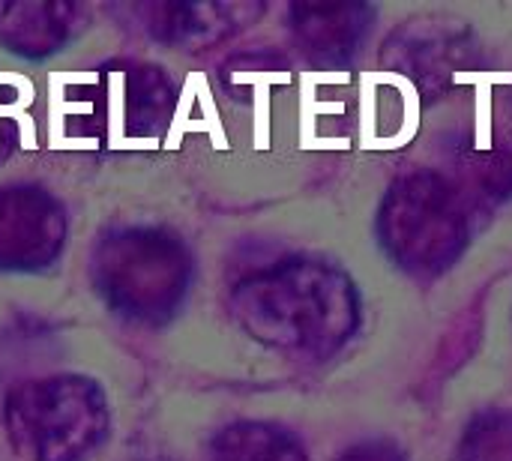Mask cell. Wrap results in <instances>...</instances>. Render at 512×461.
I'll return each instance as SVG.
<instances>
[{"label": "cell", "instance_id": "obj_4", "mask_svg": "<svg viewBox=\"0 0 512 461\" xmlns=\"http://www.w3.org/2000/svg\"><path fill=\"white\" fill-rule=\"evenodd\" d=\"M378 240L399 270L441 276L471 243L468 204L438 171L402 174L381 201Z\"/></svg>", "mask_w": 512, "mask_h": 461}, {"label": "cell", "instance_id": "obj_9", "mask_svg": "<svg viewBox=\"0 0 512 461\" xmlns=\"http://www.w3.org/2000/svg\"><path fill=\"white\" fill-rule=\"evenodd\" d=\"M288 18L297 45L315 66L342 69L360 54L375 9L366 3H294Z\"/></svg>", "mask_w": 512, "mask_h": 461}, {"label": "cell", "instance_id": "obj_1", "mask_svg": "<svg viewBox=\"0 0 512 461\" xmlns=\"http://www.w3.org/2000/svg\"><path fill=\"white\" fill-rule=\"evenodd\" d=\"M234 321L258 345L324 360L360 327V294L345 270L318 258H288L249 273L228 297Z\"/></svg>", "mask_w": 512, "mask_h": 461}, {"label": "cell", "instance_id": "obj_13", "mask_svg": "<svg viewBox=\"0 0 512 461\" xmlns=\"http://www.w3.org/2000/svg\"><path fill=\"white\" fill-rule=\"evenodd\" d=\"M21 90L0 78V162L15 150L21 135Z\"/></svg>", "mask_w": 512, "mask_h": 461}, {"label": "cell", "instance_id": "obj_6", "mask_svg": "<svg viewBox=\"0 0 512 461\" xmlns=\"http://www.w3.org/2000/svg\"><path fill=\"white\" fill-rule=\"evenodd\" d=\"M93 96L99 126L126 141L159 135L177 105L174 81L150 63H114L99 69Z\"/></svg>", "mask_w": 512, "mask_h": 461}, {"label": "cell", "instance_id": "obj_11", "mask_svg": "<svg viewBox=\"0 0 512 461\" xmlns=\"http://www.w3.org/2000/svg\"><path fill=\"white\" fill-rule=\"evenodd\" d=\"M210 461H309V453L300 438L279 423L240 420L213 438Z\"/></svg>", "mask_w": 512, "mask_h": 461}, {"label": "cell", "instance_id": "obj_8", "mask_svg": "<svg viewBox=\"0 0 512 461\" xmlns=\"http://www.w3.org/2000/svg\"><path fill=\"white\" fill-rule=\"evenodd\" d=\"M132 12L150 39L174 45L183 51H201L225 42L252 24L264 6L261 3H138Z\"/></svg>", "mask_w": 512, "mask_h": 461}, {"label": "cell", "instance_id": "obj_5", "mask_svg": "<svg viewBox=\"0 0 512 461\" xmlns=\"http://www.w3.org/2000/svg\"><path fill=\"white\" fill-rule=\"evenodd\" d=\"M387 72L408 78L420 96H444L465 72L480 66V42L468 21L426 12L399 24L381 51Z\"/></svg>", "mask_w": 512, "mask_h": 461}, {"label": "cell", "instance_id": "obj_7", "mask_svg": "<svg viewBox=\"0 0 512 461\" xmlns=\"http://www.w3.org/2000/svg\"><path fill=\"white\" fill-rule=\"evenodd\" d=\"M69 237L63 204L39 186L0 189V273H42Z\"/></svg>", "mask_w": 512, "mask_h": 461}, {"label": "cell", "instance_id": "obj_3", "mask_svg": "<svg viewBox=\"0 0 512 461\" xmlns=\"http://www.w3.org/2000/svg\"><path fill=\"white\" fill-rule=\"evenodd\" d=\"M3 426L18 459L87 461L108 441L111 411L93 378L51 375L6 393Z\"/></svg>", "mask_w": 512, "mask_h": 461}, {"label": "cell", "instance_id": "obj_10", "mask_svg": "<svg viewBox=\"0 0 512 461\" xmlns=\"http://www.w3.org/2000/svg\"><path fill=\"white\" fill-rule=\"evenodd\" d=\"M84 21V6L63 0H15L0 3V45L24 60H45L69 39Z\"/></svg>", "mask_w": 512, "mask_h": 461}, {"label": "cell", "instance_id": "obj_2", "mask_svg": "<svg viewBox=\"0 0 512 461\" xmlns=\"http://www.w3.org/2000/svg\"><path fill=\"white\" fill-rule=\"evenodd\" d=\"M90 276L111 312L141 327H162L192 291L195 258L180 234L159 225H129L96 243Z\"/></svg>", "mask_w": 512, "mask_h": 461}, {"label": "cell", "instance_id": "obj_12", "mask_svg": "<svg viewBox=\"0 0 512 461\" xmlns=\"http://www.w3.org/2000/svg\"><path fill=\"white\" fill-rule=\"evenodd\" d=\"M456 461H512V411L477 414L459 438Z\"/></svg>", "mask_w": 512, "mask_h": 461}, {"label": "cell", "instance_id": "obj_14", "mask_svg": "<svg viewBox=\"0 0 512 461\" xmlns=\"http://www.w3.org/2000/svg\"><path fill=\"white\" fill-rule=\"evenodd\" d=\"M336 461H408L399 444L387 441V438H369L360 444H351L348 450H342V456Z\"/></svg>", "mask_w": 512, "mask_h": 461}]
</instances>
